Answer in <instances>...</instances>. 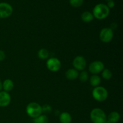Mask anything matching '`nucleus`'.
I'll return each mask as SVG.
<instances>
[{
  "mask_svg": "<svg viewBox=\"0 0 123 123\" xmlns=\"http://www.w3.org/2000/svg\"><path fill=\"white\" fill-rule=\"evenodd\" d=\"M110 13V9L104 4H98L96 5L92 10L94 18L98 20L106 19Z\"/></svg>",
  "mask_w": 123,
  "mask_h": 123,
  "instance_id": "nucleus-1",
  "label": "nucleus"
},
{
  "mask_svg": "<svg viewBox=\"0 0 123 123\" xmlns=\"http://www.w3.org/2000/svg\"><path fill=\"white\" fill-rule=\"evenodd\" d=\"M90 119L92 123H105L107 117L104 111L100 108H94L90 112Z\"/></svg>",
  "mask_w": 123,
  "mask_h": 123,
  "instance_id": "nucleus-2",
  "label": "nucleus"
},
{
  "mask_svg": "<svg viewBox=\"0 0 123 123\" xmlns=\"http://www.w3.org/2000/svg\"><path fill=\"white\" fill-rule=\"evenodd\" d=\"M26 112L31 118H36L42 114V106L36 102H31L26 106Z\"/></svg>",
  "mask_w": 123,
  "mask_h": 123,
  "instance_id": "nucleus-3",
  "label": "nucleus"
},
{
  "mask_svg": "<svg viewBox=\"0 0 123 123\" xmlns=\"http://www.w3.org/2000/svg\"><path fill=\"white\" fill-rule=\"evenodd\" d=\"M92 97L96 101L102 102L105 101L108 97V92L105 88L101 86L94 88L92 91Z\"/></svg>",
  "mask_w": 123,
  "mask_h": 123,
  "instance_id": "nucleus-4",
  "label": "nucleus"
},
{
  "mask_svg": "<svg viewBox=\"0 0 123 123\" xmlns=\"http://www.w3.org/2000/svg\"><path fill=\"white\" fill-rule=\"evenodd\" d=\"M99 37L103 43H109L114 37V31L110 28H104L100 32Z\"/></svg>",
  "mask_w": 123,
  "mask_h": 123,
  "instance_id": "nucleus-5",
  "label": "nucleus"
},
{
  "mask_svg": "<svg viewBox=\"0 0 123 123\" xmlns=\"http://www.w3.org/2000/svg\"><path fill=\"white\" fill-rule=\"evenodd\" d=\"M13 7L7 2H0V19H5L13 13Z\"/></svg>",
  "mask_w": 123,
  "mask_h": 123,
  "instance_id": "nucleus-6",
  "label": "nucleus"
},
{
  "mask_svg": "<svg viewBox=\"0 0 123 123\" xmlns=\"http://www.w3.org/2000/svg\"><path fill=\"white\" fill-rule=\"evenodd\" d=\"M46 67L49 70L52 72H56L61 67V63L60 60L56 58H50L46 62Z\"/></svg>",
  "mask_w": 123,
  "mask_h": 123,
  "instance_id": "nucleus-7",
  "label": "nucleus"
},
{
  "mask_svg": "<svg viewBox=\"0 0 123 123\" xmlns=\"http://www.w3.org/2000/svg\"><path fill=\"white\" fill-rule=\"evenodd\" d=\"M86 62L85 58L81 55H78L76 56L73 61V66L74 69L76 70L82 71L86 67Z\"/></svg>",
  "mask_w": 123,
  "mask_h": 123,
  "instance_id": "nucleus-8",
  "label": "nucleus"
},
{
  "mask_svg": "<svg viewBox=\"0 0 123 123\" xmlns=\"http://www.w3.org/2000/svg\"><path fill=\"white\" fill-rule=\"evenodd\" d=\"M88 69L92 74H97L105 69L104 64L101 61H92L89 66Z\"/></svg>",
  "mask_w": 123,
  "mask_h": 123,
  "instance_id": "nucleus-9",
  "label": "nucleus"
},
{
  "mask_svg": "<svg viewBox=\"0 0 123 123\" xmlns=\"http://www.w3.org/2000/svg\"><path fill=\"white\" fill-rule=\"evenodd\" d=\"M11 102V96L8 92L4 91H0V107L5 108L9 105Z\"/></svg>",
  "mask_w": 123,
  "mask_h": 123,
  "instance_id": "nucleus-10",
  "label": "nucleus"
},
{
  "mask_svg": "<svg viewBox=\"0 0 123 123\" xmlns=\"http://www.w3.org/2000/svg\"><path fill=\"white\" fill-rule=\"evenodd\" d=\"M79 72L74 68H70L67 70L66 72V78L70 80H73L78 78L79 76Z\"/></svg>",
  "mask_w": 123,
  "mask_h": 123,
  "instance_id": "nucleus-11",
  "label": "nucleus"
},
{
  "mask_svg": "<svg viewBox=\"0 0 123 123\" xmlns=\"http://www.w3.org/2000/svg\"><path fill=\"white\" fill-rule=\"evenodd\" d=\"M14 87V83L12 79H7L2 82V89L6 92H10L12 91Z\"/></svg>",
  "mask_w": 123,
  "mask_h": 123,
  "instance_id": "nucleus-12",
  "label": "nucleus"
},
{
  "mask_svg": "<svg viewBox=\"0 0 123 123\" xmlns=\"http://www.w3.org/2000/svg\"><path fill=\"white\" fill-rule=\"evenodd\" d=\"M59 120L61 123H71L72 121V117L68 112H64L60 115Z\"/></svg>",
  "mask_w": 123,
  "mask_h": 123,
  "instance_id": "nucleus-13",
  "label": "nucleus"
},
{
  "mask_svg": "<svg viewBox=\"0 0 123 123\" xmlns=\"http://www.w3.org/2000/svg\"><path fill=\"white\" fill-rule=\"evenodd\" d=\"M120 120V114L118 112L113 111L109 114L107 120L111 123H117Z\"/></svg>",
  "mask_w": 123,
  "mask_h": 123,
  "instance_id": "nucleus-14",
  "label": "nucleus"
},
{
  "mask_svg": "<svg viewBox=\"0 0 123 123\" xmlns=\"http://www.w3.org/2000/svg\"><path fill=\"white\" fill-rule=\"evenodd\" d=\"M94 16L92 13L90 12H84L81 14V19L85 23L91 22L94 19Z\"/></svg>",
  "mask_w": 123,
  "mask_h": 123,
  "instance_id": "nucleus-15",
  "label": "nucleus"
},
{
  "mask_svg": "<svg viewBox=\"0 0 123 123\" xmlns=\"http://www.w3.org/2000/svg\"><path fill=\"white\" fill-rule=\"evenodd\" d=\"M101 83V78L97 74H93L90 78V85L94 88L99 86Z\"/></svg>",
  "mask_w": 123,
  "mask_h": 123,
  "instance_id": "nucleus-16",
  "label": "nucleus"
},
{
  "mask_svg": "<svg viewBox=\"0 0 123 123\" xmlns=\"http://www.w3.org/2000/svg\"><path fill=\"white\" fill-rule=\"evenodd\" d=\"M37 55H38V58L41 60H46L49 57V52L46 49L42 48L38 50Z\"/></svg>",
  "mask_w": 123,
  "mask_h": 123,
  "instance_id": "nucleus-17",
  "label": "nucleus"
},
{
  "mask_svg": "<svg viewBox=\"0 0 123 123\" xmlns=\"http://www.w3.org/2000/svg\"><path fill=\"white\" fill-rule=\"evenodd\" d=\"M49 119L46 115L41 114L36 118H34V123H48Z\"/></svg>",
  "mask_w": 123,
  "mask_h": 123,
  "instance_id": "nucleus-18",
  "label": "nucleus"
},
{
  "mask_svg": "<svg viewBox=\"0 0 123 123\" xmlns=\"http://www.w3.org/2000/svg\"><path fill=\"white\" fill-rule=\"evenodd\" d=\"M102 76L105 80H109L112 77V73L110 70L105 68L102 72Z\"/></svg>",
  "mask_w": 123,
  "mask_h": 123,
  "instance_id": "nucleus-19",
  "label": "nucleus"
},
{
  "mask_svg": "<svg viewBox=\"0 0 123 123\" xmlns=\"http://www.w3.org/2000/svg\"><path fill=\"white\" fill-rule=\"evenodd\" d=\"M78 78H79V80H80L82 82H86L89 79L88 73V72H86V71L82 70L79 74Z\"/></svg>",
  "mask_w": 123,
  "mask_h": 123,
  "instance_id": "nucleus-20",
  "label": "nucleus"
},
{
  "mask_svg": "<svg viewBox=\"0 0 123 123\" xmlns=\"http://www.w3.org/2000/svg\"><path fill=\"white\" fill-rule=\"evenodd\" d=\"M69 3L73 7H79L84 3V0H69Z\"/></svg>",
  "mask_w": 123,
  "mask_h": 123,
  "instance_id": "nucleus-21",
  "label": "nucleus"
},
{
  "mask_svg": "<svg viewBox=\"0 0 123 123\" xmlns=\"http://www.w3.org/2000/svg\"><path fill=\"white\" fill-rule=\"evenodd\" d=\"M50 111H51V108L48 105H44V106L42 107V112H49Z\"/></svg>",
  "mask_w": 123,
  "mask_h": 123,
  "instance_id": "nucleus-22",
  "label": "nucleus"
},
{
  "mask_svg": "<svg viewBox=\"0 0 123 123\" xmlns=\"http://www.w3.org/2000/svg\"><path fill=\"white\" fill-rule=\"evenodd\" d=\"M108 6V8L110 9V8H112L115 7V2L114 1H109L108 2V4L106 5Z\"/></svg>",
  "mask_w": 123,
  "mask_h": 123,
  "instance_id": "nucleus-23",
  "label": "nucleus"
},
{
  "mask_svg": "<svg viewBox=\"0 0 123 123\" xmlns=\"http://www.w3.org/2000/svg\"><path fill=\"white\" fill-rule=\"evenodd\" d=\"M6 54H5L4 51L3 50H0V61H2L6 58Z\"/></svg>",
  "mask_w": 123,
  "mask_h": 123,
  "instance_id": "nucleus-24",
  "label": "nucleus"
},
{
  "mask_svg": "<svg viewBox=\"0 0 123 123\" xmlns=\"http://www.w3.org/2000/svg\"><path fill=\"white\" fill-rule=\"evenodd\" d=\"M2 90V82H1V80H0V91H1V90Z\"/></svg>",
  "mask_w": 123,
  "mask_h": 123,
  "instance_id": "nucleus-25",
  "label": "nucleus"
},
{
  "mask_svg": "<svg viewBox=\"0 0 123 123\" xmlns=\"http://www.w3.org/2000/svg\"><path fill=\"white\" fill-rule=\"evenodd\" d=\"M105 123H111L110 122H109V121H108V120H106V121H105Z\"/></svg>",
  "mask_w": 123,
  "mask_h": 123,
  "instance_id": "nucleus-26",
  "label": "nucleus"
},
{
  "mask_svg": "<svg viewBox=\"0 0 123 123\" xmlns=\"http://www.w3.org/2000/svg\"><path fill=\"white\" fill-rule=\"evenodd\" d=\"M106 1H113V0H106Z\"/></svg>",
  "mask_w": 123,
  "mask_h": 123,
  "instance_id": "nucleus-27",
  "label": "nucleus"
}]
</instances>
